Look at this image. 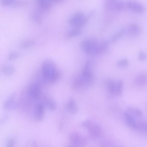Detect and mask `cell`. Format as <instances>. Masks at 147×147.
I'll list each match as a JSON object with an SVG mask.
<instances>
[{
  "mask_svg": "<svg viewBox=\"0 0 147 147\" xmlns=\"http://www.w3.org/2000/svg\"><path fill=\"white\" fill-rule=\"evenodd\" d=\"M18 55V53L14 52H12L9 55V58L11 60L17 57Z\"/></svg>",
  "mask_w": 147,
  "mask_h": 147,
  "instance_id": "obj_25",
  "label": "cell"
},
{
  "mask_svg": "<svg viewBox=\"0 0 147 147\" xmlns=\"http://www.w3.org/2000/svg\"><path fill=\"white\" fill-rule=\"evenodd\" d=\"M138 59L140 61H144L147 58L146 54L143 51H140L138 55Z\"/></svg>",
  "mask_w": 147,
  "mask_h": 147,
  "instance_id": "obj_22",
  "label": "cell"
},
{
  "mask_svg": "<svg viewBox=\"0 0 147 147\" xmlns=\"http://www.w3.org/2000/svg\"><path fill=\"white\" fill-rule=\"evenodd\" d=\"M69 140L72 145L77 147H83L87 143V140L85 137L77 132L71 133L69 136Z\"/></svg>",
  "mask_w": 147,
  "mask_h": 147,
  "instance_id": "obj_5",
  "label": "cell"
},
{
  "mask_svg": "<svg viewBox=\"0 0 147 147\" xmlns=\"http://www.w3.org/2000/svg\"><path fill=\"white\" fill-rule=\"evenodd\" d=\"M65 108L67 112L71 114H75L78 111V107L74 101L71 100L65 105Z\"/></svg>",
  "mask_w": 147,
  "mask_h": 147,
  "instance_id": "obj_13",
  "label": "cell"
},
{
  "mask_svg": "<svg viewBox=\"0 0 147 147\" xmlns=\"http://www.w3.org/2000/svg\"><path fill=\"white\" fill-rule=\"evenodd\" d=\"M42 70L43 79L48 83H55L60 77V72L55 64L51 60H46L42 63Z\"/></svg>",
  "mask_w": 147,
  "mask_h": 147,
  "instance_id": "obj_1",
  "label": "cell"
},
{
  "mask_svg": "<svg viewBox=\"0 0 147 147\" xmlns=\"http://www.w3.org/2000/svg\"><path fill=\"white\" fill-rule=\"evenodd\" d=\"M82 125L87 130L89 134L93 138H98L101 136L102 129L97 124L87 120L84 121L82 123Z\"/></svg>",
  "mask_w": 147,
  "mask_h": 147,
  "instance_id": "obj_3",
  "label": "cell"
},
{
  "mask_svg": "<svg viewBox=\"0 0 147 147\" xmlns=\"http://www.w3.org/2000/svg\"><path fill=\"white\" fill-rule=\"evenodd\" d=\"M1 71L5 75L9 76L13 74L15 72V69L11 65H5L2 67Z\"/></svg>",
  "mask_w": 147,
  "mask_h": 147,
  "instance_id": "obj_16",
  "label": "cell"
},
{
  "mask_svg": "<svg viewBox=\"0 0 147 147\" xmlns=\"http://www.w3.org/2000/svg\"><path fill=\"white\" fill-rule=\"evenodd\" d=\"M109 45L108 42L104 41L99 44L97 55L101 54L105 51L108 47Z\"/></svg>",
  "mask_w": 147,
  "mask_h": 147,
  "instance_id": "obj_19",
  "label": "cell"
},
{
  "mask_svg": "<svg viewBox=\"0 0 147 147\" xmlns=\"http://www.w3.org/2000/svg\"><path fill=\"white\" fill-rule=\"evenodd\" d=\"M84 52L89 55H97L99 44L94 40H86L82 43Z\"/></svg>",
  "mask_w": 147,
  "mask_h": 147,
  "instance_id": "obj_4",
  "label": "cell"
},
{
  "mask_svg": "<svg viewBox=\"0 0 147 147\" xmlns=\"http://www.w3.org/2000/svg\"><path fill=\"white\" fill-rule=\"evenodd\" d=\"M16 98V95L15 93L11 94L4 102V109L6 110H11L15 109L18 105V102Z\"/></svg>",
  "mask_w": 147,
  "mask_h": 147,
  "instance_id": "obj_8",
  "label": "cell"
},
{
  "mask_svg": "<svg viewBox=\"0 0 147 147\" xmlns=\"http://www.w3.org/2000/svg\"><path fill=\"white\" fill-rule=\"evenodd\" d=\"M67 147H77L74 146L73 145H71V146H68Z\"/></svg>",
  "mask_w": 147,
  "mask_h": 147,
  "instance_id": "obj_26",
  "label": "cell"
},
{
  "mask_svg": "<svg viewBox=\"0 0 147 147\" xmlns=\"http://www.w3.org/2000/svg\"><path fill=\"white\" fill-rule=\"evenodd\" d=\"M123 88V83L121 80L115 81L114 95L120 96L122 95Z\"/></svg>",
  "mask_w": 147,
  "mask_h": 147,
  "instance_id": "obj_15",
  "label": "cell"
},
{
  "mask_svg": "<svg viewBox=\"0 0 147 147\" xmlns=\"http://www.w3.org/2000/svg\"><path fill=\"white\" fill-rule=\"evenodd\" d=\"M44 102L45 105L50 110H54L56 109V104L53 100L46 97L44 98Z\"/></svg>",
  "mask_w": 147,
  "mask_h": 147,
  "instance_id": "obj_17",
  "label": "cell"
},
{
  "mask_svg": "<svg viewBox=\"0 0 147 147\" xmlns=\"http://www.w3.org/2000/svg\"><path fill=\"white\" fill-rule=\"evenodd\" d=\"M40 87L38 83H32L28 86L27 93L29 96L33 99H36L39 98L40 94Z\"/></svg>",
  "mask_w": 147,
  "mask_h": 147,
  "instance_id": "obj_6",
  "label": "cell"
},
{
  "mask_svg": "<svg viewBox=\"0 0 147 147\" xmlns=\"http://www.w3.org/2000/svg\"><path fill=\"white\" fill-rule=\"evenodd\" d=\"M81 34V31L78 29H76L72 30L69 34V36L72 37L76 36Z\"/></svg>",
  "mask_w": 147,
  "mask_h": 147,
  "instance_id": "obj_23",
  "label": "cell"
},
{
  "mask_svg": "<svg viewBox=\"0 0 147 147\" xmlns=\"http://www.w3.org/2000/svg\"><path fill=\"white\" fill-rule=\"evenodd\" d=\"M108 2L107 7L111 10L121 11L126 8L125 3L122 1H111Z\"/></svg>",
  "mask_w": 147,
  "mask_h": 147,
  "instance_id": "obj_9",
  "label": "cell"
},
{
  "mask_svg": "<svg viewBox=\"0 0 147 147\" xmlns=\"http://www.w3.org/2000/svg\"><path fill=\"white\" fill-rule=\"evenodd\" d=\"M15 141L12 138L8 139L5 144V147H14Z\"/></svg>",
  "mask_w": 147,
  "mask_h": 147,
  "instance_id": "obj_24",
  "label": "cell"
},
{
  "mask_svg": "<svg viewBox=\"0 0 147 147\" xmlns=\"http://www.w3.org/2000/svg\"><path fill=\"white\" fill-rule=\"evenodd\" d=\"M125 32L131 36H135L139 34L142 32L141 28L137 24L131 23L129 24L126 29Z\"/></svg>",
  "mask_w": 147,
  "mask_h": 147,
  "instance_id": "obj_11",
  "label": "cell"
},
{
  "mask_svg": "<svg viewBox=\"0 0 147 147\" xmlns=\"http://www.w3.org/2000/svg\"><path fill=\"white\" fill-rule=\"evenodd\" d=\"M83 13L81 12L77 13L69 19V23L77 27L84 17Z\"/></svg>",
  "mask_w": 147,
  "mask_h": 147,
  "instance_id": "obj_12",
  "label": "cell"
},
{
  "mask_svg": "<svg viewBox=\"0 0 147 147\" xmlns=\"http://www.w3.org/2000/svg\"><path fill=\"white\" fill-rule=\"evenodd\" d=\"M44 106L42 103L37 104L34 107L33 111V115L34 119L36 121L42 120L44 114Z\"/></svg>",
  "mask_w": 147,
  "mask_h": 147,
  "instance_id": "obj_10",
  "label": "cell"
},
{
  "mask_svg": "<svg viewBox=\"0 0 147 147\" xmlns=\"http://www.w3.org/2000/svg\"><path fill=\"white\" fill-rule=\"evenodd\" d=\"M115 83V81L110 79L107 80L106 82V86L107 90L110 94H114Z\"/></svg>",
  "mask_w": 147,
  "mask_h": 147,
  "instance_id": "obj_14",
  "label": "cell"
},
{
  "mask_svg": "<svg viewBox=\"0 0 147 147\" xmlns=\"http://www.w3.org/2000/svg\"><path fill=\"white\" fill-rule=\"evenodd\" d=\"M94 79L90 63L87 61L82 73L74 80L73 86L75 88L77 89L88 86L92 83Z\"/></svg>",
  "mask_w": 147,
  "mask_h": 147,
  "instance_id": "obj_2",
  "label": "cell"
},
{
  "mask_svg": "<svg viewBox=\"0 0 147 147\" xmlns=\"http://www.w3.org/2000/svg\"><path fill=\"white\" fill-rule=\"evenodd\" d=\"M129 62L127 59H123L118 61L116 65L117 66L120 67H125L129 65Z\"/></svg>",
  "mask_w": 147,
  "mask_h": 147,
  "instance_id": "obj_21",
  "label": "cell"
},
{
  "mask_svg": "<svg viewBox=\"0 0 147 147\" xmlns=\"http://www.w3.org/2000/svg\"><path fill=\"white\" fill-rule=\"evenodd\" d=\"M126 8L131 11L137 13H142L145 10L144 6L138 2L128 1L125 2Z\"/></svg>",
  "mask_w": 147,
  "mask_h": 147,
  "instance_id": "obj_7",
  "label": "cell"
},
{
  "mask_svg": "<svg viewBox=\"0 0 147 147\" xmlns=\"http://www.w3.org/2000/svg\"><path fill=\"white\" fill-rule=\"evenodd\" d=\"M147 76L144 73H141L138 75L136 78V82L139 85L143 86L146 83L147 80Z\"/></svg>",
  "mask_w": 147,
  "mask_h": 147,
  "instance_id": "obj_18",
  "label": "cell"
},
{
  "mask_svg": "<svg viewBox=\"0 0 147 147\" xmlns=\"http://www.w3.org/2000/svg\"><path fill=\"white\" fill-rule=\"evenodd\" d=\"M125 32V29H122L112 37L111 41L113 42H116L122 36Z\"/></svg>",
  "mask_w": 147,
  "mask_h": 147,
  "instance_id": "obj_20",
  "label": "cell"
}]
</instances>
